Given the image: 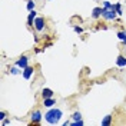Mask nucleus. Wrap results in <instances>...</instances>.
Segmentation results:
<instances>
[{
    "mask_svg": "<svg viewBox=\"0 0 126 126\" xmlns=\"http://www.w3.org/2000/svg\"><path fill=\"white\" fill-rule=\"evenodd\" d=\"M116 15H118L116 9H103V12H102V16L105 19H109V20H113L116 17Z\"/></svg>",
    "mask_w": 126,
    "mask_h": 126,
    "instance_id": "f03ea898",
    "label": "nucleus"
},
{
    "mask_svg": "<svg viewBox=\"0 0 126 126\" xmlns=\"http://www.w3.org/2000/svg\"><path fill=\"white\" fill-rule=\"evenodd\" d=\"M12 73H13V75H17V73H19V69H17V67H12Z\"/></svg>",
    "mask_w": 126,
    "mask_h": 126,
    "instance_id": "a211bd4d",
    "label": "nucleus"
},
{
    "mask_svg": "<svg viewBox=\"0 0 126 126\" xmlns=\"http://www.w3.org/2000/svg\"><path fill=\"white\" fill-rule=\"evenodd\" d=\"M27 10H29V12L34 10V1H33V0H27Z\"/></svg>",
    "mask_w": 126,
    "mask_h": 126,
    "instance_id": "ddd939ff",
    "label": "nucleus"
},
{
    "mask_svg": "<svg viewBox=\"0 0 126 126\" xmlns=\"http://www.w3.org/2000/svg\"><path fill=\"white\" fill-rule=\"evenodd\" d=\"M102 12H103V9H100V7H94V9H93V13H92V16H93L94 19H97L99 16L102 15Z\"/></svg>",
    "mask_w": 126,
    "mask_h": 126,
    "instance_id": "1a4fd4ad",
    "label": "nucleus"
},
{
    "mask_svg": "<svg viewBox=\"0 0 126 126\" xmlns=\"http://www.w3.org/2000/svg\"><path fill=\"white\" fill-rule=\"evenodd\" d=\"M34 27H36V30H43V27H45V19L43 17H37L36 20H34Z\"/></svg>",
    "mask_w": 126,
    "mask_h": 126,
    "instance_id": "7ed1b4c3",
    "label": "nucleus"
},
{
    "mask_svg": "<svg viewBox=\"0 0 126 126\" xmlns=\"http://www.w3.org/2000/svg\"><path fill=\"white\" fill-rule=\"evenodd\" d=\"M72 126H82L83 125V120H82V119H80V120H75V122H73V123H70Z\"/></svg>",
    "mask_w": 126,
    "mask_h": 126,
    "instance_id": "2eb2a0df",
    "label": "nucleus"
},
{
    "mask_svg": "<svg viewBox=\"0 0 126 126\" xmlns=\"http://www.w3.org/2000/svg\"><path fill=\"white\" fill-rule=\"evenodd\" d=\"M118 37L120 40H123V42L126 43V32H119V33H118Z\"/></svg>",
    "mask_w": 126,
    "mask_h": 126,
    "instance_id": "4468645a",
    "label": "nucleus"
},
{
    "mask_svg": "<svg viewBox=\"0 0 126 126\" xmlns=\"http://www.w3.org/2000/svg\"><path fill=\"white\" fill-rule=\"evenodd\" d=\"M80 118H82V115H80V112H76V113L73 115V119H75V120H80Z\"/></svg>",
    "mask_w": 126,
    "mask_h": 126,
    "instance_id": "dca6fc26",
    "label": "nucleus"
},
{
    "mask_svg": "<svg viewBox=\"0 0 126 126\" xmlns=\"http://www.w3.org/2000/svg\"><path fill=\"white\" fill-rule=\"evenodd\" d=\"M42 94H43V99H49V97H52V96H53V92H52L50 89H43Z\"/></svg>",
    "mask_w": 126,
    "mask_h": 126,
    "instance_id": "0eeeda50",
    "label": "nucleus"
},
{
    "mask_svg": "<svg viewBox=\"0 0 126 126\" xmlns=\"http://www.w3.org/2000/svg\"><path fill=\"white\" fill-rule=\"evenodd\" d=\"M40 120H42V113H40L39 110L33 112V113H32V122H33V123H39Z\"/></svg>",
    "mask_w": 126,
    "mask_h": 126,
    "instance_id": "20e7f679",
    "label": "nucleus"
},
{
    "mask_svg": "<svg viewBox=\"0 0 126 126\" xmlns=\"http://www.w3.org/2000/svg\"><path fill=\"white\" fill-rule=\"evenodd\" d=\"M75 30L78 32V33H82V32H83L82 30V27H79V26H75Z\"/></svg>",
    "mask_w": 126,
    "mask_h": 126,
    "instance_id": "aec40b11",
    "label": "nucleus"
},
{
    "mask_svg": "<svg viewBox=\"0 0 126 126\" xmlns=\"http://www.w3.org/2000/svg\"><path fill=\"white\" fill-rule=\"evenodd\" d=\"M33 75V67H24V72H23V78L24 79H30V76Z\"/></svg>",
    "mask_w": 126,
    "mask_h": 126,
    "instance_id": "423d86ee",
    "label": "nucleus"
},
{
    "mask_svg": "<svg viewBox=\"0 0 126 126\" xmlns=\"http://www.w3.org/2000/svg\"><path fill=\"white\" fill-rule=\"evenodd\" d=\"M110 120H112V116L108 115V116H105V119L102 120V126H108L110 123Z\"/></svg>",
    "mask_w": 126,
    "mask_h": 126,
    "instance_id": "f8f14e48",
    "label": "nucleus"
},
{
    "mask_svg": "<svg viewBox=\"0 0 126 126\" xmlns=\"http://www.w3.org/2000/svg\"><path fill=\"white\" fill-rule=\"evenodd\" d=\"M55 105V100L52 99V97H49V99H45V106H47V108H52Z\"/></svg>",
    "mask_w": 126,
    "mask_h": 126,
    "instance_id": "9b49d317",
    "label": "nucleus"
},
{
    "mask_svg": "<svg viewBox=\"0 0 126 126\" xmlns=\"http://www.w3.org/2000/svg\"><path fill=\"white\" fill-rule=\"evenodd\" d=\"M60 118H62V110H59V109H52L45 115V119H46L49 123H52V125L57 123Z\"/></svg>",
    "mask_w": 126,
    "mask_h": 126,
    "instance_id": "f257e3e1",
    "label": "nucleus"
},
{
    "mask_svg": "<svg viewBox=\"0 0 126 126\" xmlns=\"http://www.w3.org/2000/svg\"><path fill=\"white\" fill-rule=\"evenodd\" d=\"M116 63H118L119 67H123V66H126V57H123V56H119L118 60H116Z\"/></svg>",
    "mask_w": 126,
    "mask_h": 126,
    "instance_id": "6e6552de",
    "label": "nucleus"
},
{
    "mask_svg": "<svg viewBox=\"0 0 126 126\" xmlns=\"http://www.w3.org/2000/svg\"><path fill=\"white\" fill-rule=\"evenodd\" d=\"M115 9H116L118 15H122V7H120V4H116V6H115Z\"/></svg>",
    "mask_w": 126,
    "mask_h": 126,
    "instance_id": "f3484780",
    "label": "nucleus"
},
{
    "mask_svg": "<svg viewBox=\"0 0 126 126\" xmlns=\"http://www.w3.org/2000/svg\"><path fill=\"white\" fill-rule=\"evenodd\" d=\"M34 16H36V12H34V10H32L30 15H29V19H27V24H29V26H32V23H33V19H34Z\"/></svg>",
    "mask_w": 126,
    "mask_h": 126,
    "instance_id": "9d476101",
    "label": "nucleus"
},
{
    "mask_svg": "<svg viewBox=\"0 0 126 126\" xmlns=\"http://www.w3.org/2000/svg\"><path fill=\"white\" fill-rule=\"evenodd\" d=\"M16 64H17L19 67H23V69H24V67H27V57H26V56H22V57L17 60Z\"/></svg>",
    "mask_w": 126,
    "mask_h": 126,
    "instance_id": "39448f33",
    "label": "nucleus"
},
{
    "mask_svg": "<svg viewBox=\"0 0 126 126\" xmlns=\"http://www.w3.org/2000/svg\"><path fill=\"white\" fill-rule=\"evenodd\" d=\"M4 118H6V113L4 112H0V120H4Z\"/></svg>",
    "mask_w": 126,
    "mask_h": 126,
    "instance_id": "6ab92c4d",
    "label": "nucleus"
}]
</instances>
